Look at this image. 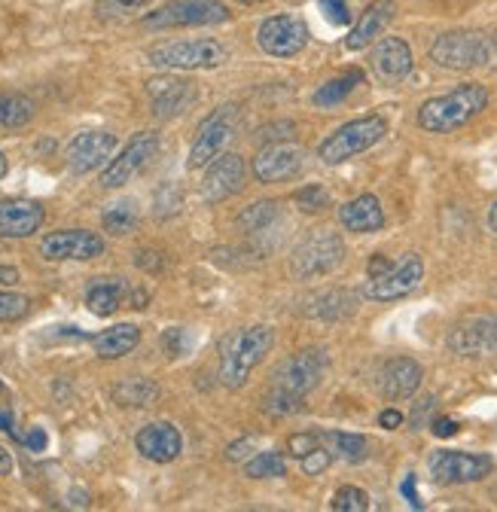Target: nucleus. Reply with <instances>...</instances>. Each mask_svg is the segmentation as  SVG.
<instances>
[{"label": "nucleus", "mask_w": 497, "mask_h": 512, "mask_svg": "<svg viewBox=\"0 0 497 512\" xmlns=\"http://www.w3.org/2000/svg\"><path fill=\"white\" fill-rule=\"evenodd\" d=\"M412 49L400 37H382L369 52V68L382 83H400L412 74Z\"/></svg>", "instance_id": "19"}, {"label": "nucleus", "mask_w": 497, "mask_h": 512, "mask_svg": "<svg viewBox=\"0 0 497 512\" xmlns=\"http://www.w3.org/2000/svg\"><path fill=\"white\" fill-rule=\"evenodd\" d=\"M40 253L52 263H65V260L86 263L104 253V238L89 229H61V232H49L40 241Z\"/></svg>", "instance_id": "14"}, {"label": "nucleus", "mask_w": 497, "mask_h": 512, "mask_svg": "<svg viewBox=\"0 0 497 512\" xmlns=\"http://www.w3.org/2000/svg\"><path fill=\"white\" fill-rule=\"evenodd\" d=\"M150 0H98L95 13L98 19H122V16H132L138 10H144Z\"/></svg>", "instance_id": "38"}, {"label": "nucleus", "mask_w": 497, "mask_h": 512, "mask_svg": "<svg viewBox=\"0 0 497 512\" xmlns=\"http://www.w3.org/2000/svg\"><path fill=\"white\" fill-rule=\"evenodd\" d=\"M34 119V101L22 92L0 95V128H22Z\"/></svg>", "instance_id": "30"}, {"label": "nucleus", "mask_w": 497, "mask_h": 512, "mask_svg": "<svg viewBox=\"0 0 497 512\" xmlns=\"http://www.w3.org/2000/svg\"><path fill=\"white\" fill-rule=\"evenodd\" d=\"M126 293L129 290H126V281H122V278H95L89 284V290H86V305H89L92 314L110 317L122 305Z\"/></svg>", "instance_id": "26"}, {"label": "nucleus", "mask_w": 497, "mask_h": 512, "mask_svg": "<svg viewBox=\"0 0 497 512\" xmlns=\"http://www.w3.org/2000/svg\"><path fill=\"white\" fill-rule=\"evenodd\" d=\"M141 342V330L135 324H116L110 330H101L98 336H92V348L101 360H119L138 348Z\"/></svg>", "instance_id": "25"}, {"label": "nucleus", "mask_w": 497, "mask_h": 512, "mask_svg": "<svg viewBox=\"0 0 497 512\" xmlns=\"http://www.w3.org/2000/svg\"><path fill=\"white\" fill-rule=\"evenodd\" d=\"M287 448L296 458H305L308 452H315V448H318V436L315 433H293L287 439Z\"/></svg>", "instance_id": "43"}, {"label": "nucleus", "mask_w": 497, "mask_h": 512, "mask_svg": "<svg viewBox=\"0 0 497 512\" xmlns=\"http://www.w3.org/2000/svg\"><path fill=\"white\" fill-rule=\"evenodd\" d=\"M433 406H437V400H433V397H424V400L418 403V409H415L412 418H409V421H412V430H421V427H424V418L433 412Z\"/></svg>", "instance_id": "47"}, {"label": "nucleus", "mask_w": 497, "mask_h": 512, "mask_svg": "<svg viewBox=\"0 0 497 512\" xmlns=\"http://www.w3.org/2000/svg\"><path fill=\"white\" fill-rule=\"evenodd\" d=\"M4 391H7V388H4V381H0V394H4Z\"/></svg>", "instance_id": "61"}, {"label": "nucleus", "mask_w": 497, "mask_h": 512, "mask_svg": "<svg viewBox=\"0 0 497 512\" xmlns=\"http://www.w3.org/2000/svg\"><path fill=\"white\" fill-rule=\"evenodd\" d=\"M421 278H424V260L418 253H406L397 266H391L388 272L376 278H369L360 293L372 302H394V299L409 296L421 284Z\"/></svg>", "instance_id": "11"}, {"label": "nucleus", "mask_w": 497, "mask_h": 512, "mask_svg": "<svg viewBox=\"0 0 497 512\" xmlns=\"http://www.w3.org/2000/svg\"><path fill=\"white\" fill-rule=\"evenodd\" d=\"M427 55L443 71H473L491 61V37L470 28L446 31L430 43Z\"/></svg>", "instance_id": "5"}, {"label": "nucleus", "mask_w": 497, "mask_h": 512, "mask_svg": "<svg viewBox=\"0 0 497 512\" xmlns=\"http://www.w3.org/2000/svg\"><path fill=\"white\" fill-rule=\"evenodd\" d=\"M31 311V299L22 293H10V290H0V320H22Z\"/></svg>", "instance_id": "39"}, {"label": "nucleus", "mask_w": 497, "mask_h": 512, "mask_svg": "<svg viewBox=\"0 0 497 512\" xmlns=\"http://www.w3.org/2000/svg\"><path fill=\"white\" fill-rule=\"evenodd\" d=\"M424 369L412 360V357H394L382 366L379 372V391L385 400L397 403V400H409L418 394L421 388Z\"/></svg>", "instance_id": "21"}, {"label": "nucleus", "mask_w": 497, "mask_h": 512, "mask_svg": "<svg viewBox=\"0 0 497 512\" xmlns=\"http://www.w3.org/2000/svg\"><path fill=\"white\" fill-rule=\"evenodd\" d=\"M235 128H238V107H232V104L217 107L199 125V135H196L193 150H190V168H208L223 153V147L235 135Z\"/></svg>", "instance_id": "9"}, {"label": "nucleus", "mask_w": 497, "mask_h": 512, "mask_svg": "<svg viewBox=\"0 0 497 512\" xmlns=\"http://www.w3.org/2000/svg\"><path fill=\"white\" fill-rule=\"evenodd\" d=\"M257 43L272 58H293L308 46V25L299 16H272L260 25Z\"/></svg>", "instance_id": "13"}, {"label": "nucleus", "mask_w": 497, "mask_h": 512, "mask_svg": "<svg viewBox=\"0 0 497 512\" xmlns=\"http://www.w3.org/2000/svg\"><path fill=\"white\" fill-rule=\"evenodd\" d=\"M272 345H275V333L266 324L229 333L220 342V369H217V378H220L223 388H229V391L244 388L247 378H251V372L272 351Z\"/></svg>", "instance_id": "2"}, {"label": "nucleus", "mask_w": 497, "mask_h": 512, "mask_svg": "<svg viewBox=\"0 0 497 512\" xmlns=\"http://www.w3.org/2000/svg\"><path fill=\"white\" fill-rule=\"evenodd\" d=\"M293 205H296L299 211H305V214H321V211H327V208L333 205V199H330L327 186H321V183H308V186H302V189L293 192Z\"/></svg>", "instance_id": "35"}, {"label": "nucleus", "mask_w": 497, "mask_h": 512, "mask_svg": "<svg viewBox=\"0 0 497 512\" xmlns=\"http://www.w3.org/2000/svg\"><path fill=\"white\" fill-rule=\"evenodd\" d=\"M318 4H321L324 16H327L333 25H348V22H351V10H348L345 0H318Z\"/></svg>", "instance_id": "42"}, {"label": "nucleus", "mask_w": 497, "mask_h": 512, "mask_svg": "<svg viewBox=\"0 0 497 512\" xmlns=\"http://www.w3.org/2000/svg\"><path fill=\"white\" fill-rule=\"evenodd\" d=\"M400 491H403V497L409 500V506H415V509H421L424 503H421V497H418V485H415V473H409L406 479H403V485H400Z\"/></svg>", "instance_id": "50"}, {"label": "nucleus", "mask_w": 497, "mask_h": 512, "mask_svg": "<svg viewBox=\"0 0 497 512\" xmlns=\"http://www.w3.org/2000/svg\"><path fill=\"white\" fill-rule=\"evenodd\" d=\"M391 266H394V263L388 260V256H385V253H376V256H372V260H369V269H366V272H369V278H376V275L388 272Z\"/></svg>", "instance_id": "51"}, {"label": "nucleus", "mask_w": 497, "mask_h": 512, "mask_svg": "<svg viewBox=\"0 0 497 512\" xmlns=\"http://www.w3.org/2000/svg\"><path fill=\"white\" fill-rule=\"evenodd\" d=\"M394 13H397V4H394V0H376L372 7H366L363 16L357 19V25L351 28V34L345 37V49L360 52V49H366L369 43H376V40L382 37V31L391 25Z\"/></svg>", "instance_id": "23"}, {"label": "nucleus", "mask_w": 497, "mask_h": 512, "mask_svg": "<svg viewBox=\"0 0 497 512\" xmlns=\"http://www.w3.org/2000/svg\"><path fill=\"white\" fill-rule=\"evenodd\" d=\"M4 177H7V156L0 153V180H4Z\"/></svg>", "instance_id": "58"}, {"label": "nucleus", "mask_w": 497, "mask_h": 512, "mask_svg": "<svg viewBox=\"0 0 497 512\" xmlns=\"http://www.w3.org/2000/svg\"><path fill=\"white\" fill-rule=\"evenodd\" d=\"M22 442L28 445V452H43L49 439H46V430L43 427H31L28 436H22Z\"/></svg>", "instance_id": "46"}, {"label": "nucleus", "mask_w": 497, "mask_h": 512, "mask_svg": "<svg viewBox=\"0 0 497 512\" xmlns=\"http://www.w3.org/2000/svg\"><path fill=\"white\" fill-rule=\"evenodd\" d=\"M296 132L293 122H269L257 132V141H266V144H278V141H290Z\"/></svg>", "instance_id": "41"}, {"label": "nucleus", "mask_w": 497, "mask_h": 512, "mask_svg": "<svg viewBox=\"0 0 497 512\" xmlns=\"http://www.w3.org/2000/svg\"><path fill=\"white\" fill-rule=\"evenodd\" d=\"M488 226H491V232H497V202L488 208Z\"/></svg>", "instance_id": "57"}, {"label": "nucleus", "mask_w": 497, "mask_h": 512, "mask_svg": "<svg viewBox=\"0 0 497 512\" xmlns=\"http://www.w3.org/2000/svg\"><path fill=\"white\" fill-rule=\"evenodd\" d=\"M156 397H159V388H156L150 378H126V381L113 388V400L119 406H135V409H141V406H150Z\"/></svg>", "instance_id": "29"}, {"label": "nucleus", "mask_w": 497, "mask_h": 512, "mask_svg": "<svg viewBox=\"0 0 497 512\" xmlns=\"http://www.w3.org/2000/svg\"><path fill=\"white\" fill-rule=\"evenodd\" d=\"M162 345H165L168 357H180V354L186 351V333H183L180 327H174V330H168V333L162 336Z\"/></svg>", "instance_id": "45"}, {"label": "nucleus", "mask_w": 497, "mask_h": 512, "mask_svg": "<svg viewBox=\"0 0 497 512\" xmlns=\"http://www.w3.org/2000/svg\"><path fill=\"white\" fill-rule=\"evenodd\" d=\"M244 476L251 479H278L287 476V461L281 452H260L244 464Z\"/></svg>", "instance_id": "34"}, {"label": "nucleus", "mask_w": 497, "mask_h": 512, "mask_svg": "<svg viewBox=\"0 0 497 512\" xmlns=\"http://www.w3.org/2000/svg\"><path fill=\"white\" fill-rule=\"evenodd\" d=\"M150 64L171 71H211L226 61V46L217 40H171L147 52Z\"/></svg>", "instance_id": "6"}, {"label": "nucleus", "mask_w": 497, "mask_h": 512, "mask_svg": "<svg viewBox=\"0 0 497 512\" xmlns=\"http://www.w3.org/2000/svg\"><path fill=\"white\" fill-rule=\"evenodd\" d=\"M488 107V89L482 83H464L446 95L427 98L418 107V125L430 135H446L464 128Z\"/></svg>", "instance_id": "3"}, {"label": "nucleus", "mask_w": 497, "mask_h": 512, "mask_svg": "<svg viewBox=\"0 0 497 512\" xmlns=\"http://www.w3.org/2000/svg\"><path fill=\"white\" fill-rule=\"evenodd\" d=\"M379 424H382L385 430H397V427H403V412H397V409H385V412L379 415Z\"/></svg>", "instance_id": "52"}, {"label": "nucleus", "mask_w": 497, "mask_h": 512, "mask_svg": "<svg viewBox=\"0 0 497 512\" xmlns=\"http://www.w3.org/2000/svg\"><path fill=\"white\" fill-rule=\"evenodd\" d=\"M0 284H7V287L19 284V272L13 266H0Z\"/></svg>", "instance_id": "53"}, {"label": "nucleus", "mask_w": 497, "mask_h": 512, "mask_svg": "<svg viewBox=\"0 0 497 512\" xmlns=\"http://www.w3.org/2000/svg\"><path fill=\"white\" fill-rule=\"evenodd\" d=\"M244 177H247L244 159L238 153H223V156H217L205 168V177H202V189L199 192H202V199L208 205H220V202L232 199L235 192H241Z\"/></svg>", "instance_id": "15"}, {"label": "nucleus", "mask_w": 497, "mask_h": 512, "mask_svg": "<svg viewBox=\"0 0 497 512\" xmlns=\"http://www.w3.org/2000/svg\"><path fill=\"white\" fill-rule=\"evenodd\" d=\"M229 7L223 0H168L159 10L141 19L144 28H202V25H223L229 22Z\"/></svg>", "instance_id": "8"}, {"label": "nucleus", "mask_w": 497, "mask_h": 512, "mask_svg": "<svg viewBox=\"0 0 497 512\" xmlns=\"http://www.w3.org/2000/svg\"><path fill=\"white\" fill-rule=\"evenodd\" d=\"M43 220V205L31 199H0V238H28Z\"/></svg>", "instance_id": "22"}, {"label": "nucleus", "mask_w": 497, "mask_h": 512, "mask_svg": "<svg viewBox=\"0 0 497 512\" xmlns=\"http://www.w3.org/2000/svg\"><path fill=\"white\" fill-rule=\"evenodd\" d=\"M324 439L333 445V455L348 464H363L369 458V439L360 433H324Z\"/></svg>", "instance_id": "32"}, {"label": "nucleus", "mask_w": 497, "mask_h": 512, "mask_svg": "<svg viewBox=\"0 0 497 512\" xmlns=\"http://www.w3.org/2000/svg\"><path fill=\"white\" fill-rule=\"evenodd\" d=\"M135 448L153 464H171L174 458H180L183 452V436L174 424L168 421H153L147 427L138 430L135 436Z\"/></svg>", "instance_id": "20"}, {"label": "nucleus", "mask_w": 497, "mask_h": 512, "mask_svg": "<svg viewBox=\"0 0 497 512\" xmlns=\"http://www.w3.org/2000/svg\"><path fill=\"white\" fill-rule=\"evenodd\" d=\"M305 165V153L290 144V141H278V144H266L257 159H254V174L260 183H284L293 180Z\"/></svg>", "instance_id": "18"}, {"label": "nucleus", "mask_w": 497, "mask_h": 512, "mask_svg": "<svg viewBox=\"0 0 497 512\" xmlns=\"http://www.w3.org/2000/svg\"><path fill=\"white\" fill-rule=\"evenodd\" d=\"M159 153V138L153 132H138L126 150H122L116 159H110V165L104 168L101 174V186L104 189H119V186H126L132 177H138Z\"/></svg>", "instance_id": "12"}, {"label": "nucleus", "mask_w": 497, "mask_h": 512, "mask_svg": "<svg viewBox=\"0 0 497 512\" xmlns=\"http://www.w3.org/2000/svg\"><path fill=\"white\" fill-rule=\"evenodd\" d=\"M0 430H4V433H13V436H16V430H13V412H10V409L0 412Z\"/></svg>", "instance_id": "55"}, {"label": "nucleus", "mask_w": 497, "mask_h": 512, "mask_svg": "<svg viewBox=\"0 0 497 512\" xmlns=\"http://www.w3.org/2000/svg\"><path fill=\"white\" fill-rule=\"evenodd\" d=\"M354 311H357V293H351V290L321 293L318 299H312V305H308V314L321 317V320H342V317H351Z\"/></svg>", "instance_id": "27"}, {"label": "nucleus", "mask_w": 497, "mask_h": 512, "mask_svg": "<svg viewBox=\"0 0 497 512\" xmlns=\"http://www.w3.org/2000/svg\"><path fill=\"white\" fill-rule=\"evenodd\" d=\"M339 220L348 232L372 235L385 226V211H382V202L372 196V192H363V196H357L339 208Z\"/></svg>", "instance_id": "24"}, {"label": "nucleus", "mask_w": 497, "mask_h": 512, "mask_svg": "<svg viewBox=\"0 0 497 512\" xmlns=\"http://www.w3.org/2000/svg\"><path fill=\"white\" fill-rule=\"evenodd\" d=\"M385 135H388V119L379 113H366V116H357V119L345 122L342 128H336V132L318 147V156L327 165H342V162L366 153L369 147H376Z\"/></svg>", "instance_id": "4"}, {"label": "nucleus", "mask_w": 497, "mask_h": 512, "mask_svg": "<svg viewBox=\"0 0 497 512\" xmlns=\"http://www.w3.org/2000/svg\"><path fill=\"white\" fill-rule=\"evenodd\" d=\"M482 324H485V345H488V354H497V314L482 317Z\"/></svg>", "instance_id": "49"}, {"label": "nucleus", "mask_w": 497, "mask_h": 512, "mask_svg": "<svg viewBox=\"0 0 497 512\" xmlns=\"http://www.w3.org/2000/svg\"><path fill=\"white\" fill-rule=\"evenodd\" d=\"M281 220V208H278V202H272V199H266V202H254V205H247L244 211H241V217H238V226L244 229V232H269L275 223Z\"/></svg>", "instance_id": "31"}, {"label": "nucleus", "mask_w": 497, "mask_h": 512, "mask_svg": "<svg viewBox=\"0 0 497 512\" xmlns=\"http://www.w3.org/2000/svg\"><path fill=\"white\" fill-rule=\"evenodd\" d=\"M327 354L324 348H305L290 354L272 375V391L263 400V409L275 418L296 415L302 409V400L312 394L324 372H327Z\"/></svg>", "instance_id": "1"}, {"label": "nucleus", "mask_w": 497, "mask_h": 512, "mask_svg": "<svg viewBox=\"0 0 497 512\" xmlns=\"http://www.w3.org/2000/svg\"><path fill=\"white\" fill-rule=\"evenodd\" d=\"M360 83H363V71H360V68H348V71L330 77L324 86H318V92H315L312 101H315V107H336V104H342Z\"/></svg>", "instance_id": "28"}, {"label": "nucleus", "mask_w": 497, "mask_h": 512, "mask_svg": "<svg viewBox=\"0 0 497 512\" xmlns=\"http://www.w3.org/2000/svg\"><path fill=\"white\" fill-rule=\"evenodd\" d=\"M494 461L488 455H470V452H452L440 448L427 458V470L437 485H470L491 473Z\"/></svg>", "instance_id": "10"}, {"label": "nucleus", "mask_w": 497, "mask_h": 512, "mask_svg": "<svg viewBox=\"0 0 497 512\" xmlns=\"http://www.w3.org/2000/svg\"><path fill=\"white\" fill-rule=\"evenodd\" d=\"M101 226L110 235H129L138 226V205L135 202H116L104 211Z\"/></svg>", "instance_id": "33"}, {"label": "nucleus", "mask_w": 497, "mask_h": 512, "mask_svg": "<svg viewBox=\"0 0 497 512\" xmlns=\"http://www.w3.org/2000/svg\"><path fill=\"white\" fill-rule=\"evenodd\" d=\"M330 506H333L336 512H366V509H369V494H366L363 488H357V485H342V488L333 494Z\"/></svg>", "instance_id": "36"}, {"label": "nucleus", "mask_w": 497, "mask_h": 512, "mask_svg": "<svg viewBox=\"0 0 497 512\" xmlns=\"http://www.w3.org/2000/svg\"><path fill=\"white\" fill-rule=\"evenodd\" d=\"M241 4H247V7H251V4H260V0H241Z\"/></svg>", "instance_id": "60"}, {"label": "nucleus", "mask_w": 497, "mask_h": 512, "mask_svg": "<svg viewBox=\"0 0 497 512\" xmlns=\"http://www.w3.org/2000/svg\"><path fill=\"white\" fill-rule=\"evenodd\" d=\"M147 98H150V110L156 119H174L196 104L199 92H196V83L183 77H156L147 83Z\"/></svg>", "instance_id": "17"}, {"label": "nucleus", "mask_w": 497, "mask_h": 512, "mask_svg": "<svg viewBox=\"0 0 497 512\" xmlns=\"http://www.w3.org/2000/svg\"><path fill=\"white\" fill-rule=\"evenodd\" d=\"M13 473V455L7 448H0V476H10Z\"/></svg>", "instance_id": "54"}, {"label": "nucleus", "mask_w": 497, "mask_h": 512, "mask_svg": "<svg viewBox=\"0 0 497 512\" xmlns=\"http://www.w3.org/2000/svg\"><path fill=\"white\" fill-rule=\"evenodd\" d=\"M180 205H183V192H180V186L162 183V186L156 189V199H153L156 217H174V214L180 211Z\"/></svg>", "instance_id": "37"}, {"label": "nucleus", "mask_w": 497, "mask_h": 512, "mask_svg": "<svg viewBox=\"0 0 497 512\" xmlns=\"http://www.w3.org/2000/svg\"><path fill=\"white\" fill-rule=\"evenodd\" d=\"M430 430H433V436L449 439V436H455V433H458V421H452V418H433Z\"/></svg>", "instance_id": "48"}, {"label": "nucleus", "mask_w": 497, "mask_h": 512, "mask_svg": "<svg viewBox=\"0 0 497 512\" xmlns=\"http://www.w3.org/2000/svg\"><path fill=\"white\" fill-rule=\"evenodd\" d=\"M491 61L497 64V34L491 37Z\"/></svg>", "instance_id": "59"}, {"label": "nucleus", "mask_w": 497, "mask_h": 512, "mask_svg": "<svg viewBox=\"0 0 497 512\" xmlns=\"http://www.w3.org/2000/svg\"><path fill=\"white\" fill-rule=\"evenodd\" d=\"M333 464V452H327V448H315V452H308L305 458H302V473L305 476H321L327 467Z\"/></svg>", "instance_id": "40"}, {"label": "nucleus", "mask_w": 497, "mask_h": 512, "mask_svg": "<svg viewBox=\"0 0 497 512\" xmlns=\"http://www.w3.org/2000/svg\"><path fill=\"white\" fill-rule=\"evenodd\" d=\"M135 266H141L144 272H162V266H165V260H162V253L159 250H138L135 253Z\"/></svg>", "instance_id": "44"}, {"label": "nucleus", "mask_w": 497, "mask_h": 512, "mask_svg": "<svg viewBox=\"0 0 497 512\" xmlns=\"http://www.w3.org/2000/svg\"><path fill=\"white\" fill-rule=\"evenodd\" d=\"M71 506H89L86 491H74V494H71Z\"/></svg>", "instance_id": "56"}, {"label": "nucleus", "mask_w": 497, "mask_h": 512, "mask_svg": "<svg viewBox=\"0 0 497 512\" xmlns=\"http://www.w3.org/2000/svg\"><path fill=\"white\" fill-rule=\"evenodd\" d=\"M342 260H345V241L336 232L321 229L315 235H308L305 241H299V247L290 256V269L299 281H312V278L336 272Z\"/></svg>", "instance_id": "7"}, {"label": "nucleus", "mask_w": 497, "mask_h": 512, "mask_svg": "<svg viewBox=\"0 0 497 512\" xmlns=\"http://www.w3.org/2000/svg\"><path fill=\"white\" fill-rule=\"evenodd\" d=\"M116 150V135L113 132H80L68 147H65V165L74 174H92L104 165H110Z\"/></svg>", "instance_id": "16"}]
</instances>
